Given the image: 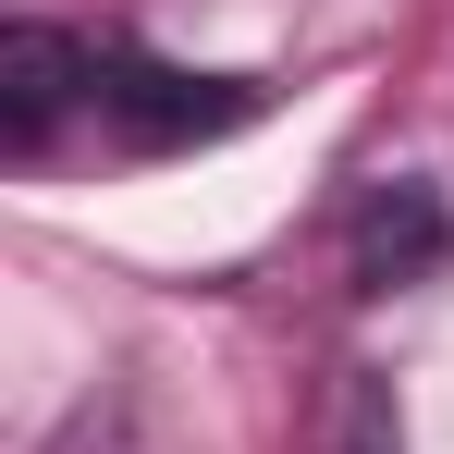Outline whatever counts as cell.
I'll return each instance as SVG.
<instances>
[{"instance_id":"6da1fadb","label":"cell","mask_w":454,"mask_h":454,"mask_svg":"<svg viewBox=\"0 0 454 454\" xmlns=\"http://www.w3.org/2000/svg\"><path fill=\"white\" fill-rule=\"evenodd\" d=\"M74 98L98 111V50H74L62 25H12V37H0V148L12 160L50 148Z\"/></svg>"},{"instance_id":"7a4b0ae2","label":"cell","mask_w":454,"mask_h":454,"mask_svg":"<svg viewBox=\"0 0 454 454\" xmlns=\"http://www.w3.org/2000/svg\"><path fill=\"white\" fill-rule=\"evenodd\" d=\"M98 111L136 136V148H184V136H233L258 111V86L222 74H160V62H98Z\"/></svg>"},{"instance_id":"3957f363","label":"cell","mask_w":454,"mask_h":454,"mask_svg":"<svg viewBox=\"0 0 454 454\" xmlns=\"http://www.w3.org/2000/svg\"><path fill=\"white\" fill-rule=\"evenodd\" d=\"M418 258H442V209H430L418 184H380L369 209H356V270H369V283H405Z\"/></svg>"}]
</instances>
